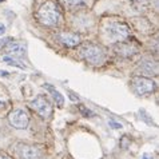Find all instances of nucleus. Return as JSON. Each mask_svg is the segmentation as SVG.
<instances>
[{"mask_svg":"<svg viewBox=\"0 0 159 159\" xmlns=\"http://www.w3.org/2000/svg\"><path fill=\"white\" fill-rule=\"evenodd\" d=\"M4 52L14 56H23L27 52V47H25V44L19 42H8L4 46Z\"/></svg>","mask_w":159,"mask_h":159,"instance_id":"nucleus-8","label":"nucleus"},{"mask_svg":"<svg viewBox=\"0 0 159 159\" xmlns=\"http://www.w3.org/2000/svg\"><path fill=\"white\" fill-rule=\"evenodd\" d=\"M8 42H11V39L10 38H6V39H0V46L2 47H4L6 44L8 43Z\"/></svg>","mask_w":159,"mask_h":159,"instance_id":"nucleus-16","label":"nucleus"},{"mask_svg":"<svg viewBox=\"0 0 159 159\" xmlns=\"http://www.w3.org/2000/svg\"><path fill=\"white\" fill-rule=\"evenodd\" d=\"M104 34L108 40L116 43V42H122L126 38H129L131 31L129 25L122 23V21H111V23L107 24V27L104 30Z\"/></svg>","mask_w":159,"mask_h":159,"instance_id":"nucleus-2","label":"nucleus"},{"mask_svg":"<svg viewBox=\"0 0 159 159\" xmlns=\"http://www.w3.org/2000/svg\"><path fill=\"white\" fill-rule=\"evenodd\" d=\"M0 159H12L10 155H7V154H2L0 152Z\"/></svg>","mask_w":159,"mask_h":159,"instance_id":"nucleus-19","label":"nucleus"},{"mask_svg":"<svg viewBox=\"0 0 159 159\" xmlns=\"http://www.w3.org/2000/svg\"><path fill=\"white\" fill-rule=\"evenodd\" d=\"M31 107L36 111L42 118H50L52 114V106L46 96L38 95L32 102H31Z\"/></svg>","mask_w":159,"mask_h":159,"instance_id":"nucleus-6","label":"nucleus"},{"mask_svg":"<svg viewBox=\"0 0 159 159\" xmlns=\"http://www.w3.org/2000/svg\"><path fill=\"white\" fill-rule=\"evenodd\" d=\"M108 125L112 127V129H115V130H119V129H122V125L120 123H118V122H114V120H108Z\"/></svg>","mask_w":159,"mask_h":159,"instance_id":"nucleus-15","label":"nucleus"},{"mask_svg":"<svg viewBox=\"0 0 159 159\" xmlns=\"http://www.w3.org/2000/svg\"><path fill=\"white\" fill-rule=\"evenodd\" d=\"M80 54L87 63H90L92 66H102L106 60V54L103 48L98 46V44H86L82 48Z\"/></svg>","mask_w":159,"mask_h":159,"instance_id":"nucleus-3","label":"nucleus"},{"mask_svg":"<svg viewBox=\"0 0 159 159\" xmlns=\"http://www.w3.org/2000/svg\"><path fill=\"white\" fill-rule=\"evenodd\" d=\"M3 61H4V63H7V64H10V66H15V67H19L21 70H25V66L21 63L20 60H17L16 58H12V56H4Z\"/></svg>","mask_w":159,"mask_h":159,"instance_id":"nucleus-13","label":"nucleus"},{"mask_svg":"<svg viewBox=\"0 0 159 159\" xmlns=\"http://www.w3.org/2000/svg\"><path fill=\"white\" fill-rule=\"evenodd\" d=\"M36 19L47 27H58L61 19L59 7L54 2H46L38 10Z\"/></svg>","mask_w":159,"mask_h":159,"instance_id":"nucleus-1","label":"nucleus"},{"mask_svg":"<svg viewBox=\"0 0 159 159\" xmlns=\"http://www.w3.org/2000/svg\"><path fill=\"white\" fill-rule=\"evenodd\" d=\"M2 2H4V0H0V3H2Z\"/></svg>","mask_w":159,"mask_h":159,"instance_id":"nucleus-22","label":"nucleus"},{"mask_svg":"<svg viewBox=\"0 0 159 159\" xmlns=\"http://www.w3.org/2000/svg\"><path fill=\"white\" fill-rule=\"evenodd\" d=\"M142 159H154V158H152L151 154H147V152H146V154H143V155H142Z\"/></svg>","mask_w":159,"mask_h":159,"instance_id":"nucleus-18","label":"nucleus"},{"mask_svg":"<svg viewBox=\"0 0 159 159\" xmlns=\"http://www.w3.org/2000/svg\"><path fill=\"white\" fill-rule=\"evenodd\" d=\"M43 87H44V90L48 91L51 94L52 99L56 102V106H59V107H63V106H64V96L61 95V92L59 90H56V88L52 86V84H48V83H46Z\"/></svg>","mask_w":159,"mask_h":159,"instance_id":"nucleus-10","label":"nucleus"},{"mask_svg":"<svg viewBox=\"0 0 159 159\" xmlns=\"http://www.w3.org/2000/svg\"><path fill=\"white\" fill-rule=\"evenodd\" d=\"M0 75H4V76H7L8 72H6V71H0Z\"/></svg>","mask_w":159,"mask_h":159,"instance_id":"nucleus-21","label":"nucleus"},{"mask_svg":"<svg viewBox=\"0 0 159 159\" xmlns=\"http://www.w3.org/2000/svg\"><path fill=\"white\" fill-rule=\"evenodd\" d=\"M17 154L21 159H43L42 150L34 144H19Z\"/></svg>","mask_w":159,"mask_h":159,"instance_id":"nucleus-7","label":"nucleus"},{"mask_svg":"<svg viewBox=\"0 0 159 159\" xmlns=\"http://www.w3.org/2000/svg\"><path fill=\"white\" fill-rule=\"evenodd\" d=\"M70 8H83L88 6V0H63Z\"/></svg>","mask_w":159,"mask_h":159,"instance_id":"nucleus-12","label":"nucleus"},{"mask_svg":"<svg viewBox=\"0 0 159 159\" xmlns=\"http://www.w3.org/2000/svg\"><path fill=\"white\" fill-rule=\"evenodd\" d=\"M8 120H10L11 126L15 127L17 130H25L28 127L30 123V118L28 114L21 108H16L8 114Z\"/></svg>","mask_w":159,"mask_h":159,"instance_id":"nucleus-5","label":"nucleus"},{"mask_svg":"<svg viewBox=\"0 0 159 159\" xmlns=\"http://www.w3.org/2000/svg\"><path fill=\"white\" fill-rule=\"evenodd\" d=\"M116 52L119 55H123V56H132L136 52V50L131 44H126V43H120L116 46Z\"/></svg>","mask_w":159,"mask_h":159,"instance_id":"nucleus-11","label":"nucleus"},{"mask_svg":"<svg viewBox=\"0 0 159 159\" xmlns=\"http://www.w3.org/2000/svg\"><path fill=\"white\" fill-rule=\"evenodd\" d=\"M79 110H80V112H82L84 116H87V118H88V116H94V112L90 111V110H88V108H86L83 104L79 106Z\"/></svg>","mask_w":159,"mask_h":159,"instance_id":"nucleus-14","label":"nucleus"},{"mask_svg":"<svg viewBox=\"0 0 159 159\" xmlns=\"http://www.w3.org/2000/svg\"><path fill=\"white\" fill-rule=\"evenodd\" d=\"M58 39H59V42H61L67 47L78 46L79 42H80V38L76 34H72V32H60L58 35Z\"/></svg>","mask_w":159,"mask_h":159,"instance_id":"nucleus-9","label":"nucleus"},{"mask_svg":"<svg viewBox=\"0 0 159 159\" xmlns=\"http://www.w3.org/2000/svg\"><path fill=\"white\" fill-rule=\"evenodd\" d=\"M4 32H6V27L3 24H0V35H3Z\"/></svg>","mask_w":159,"mask_h":159,"instance_id":"nucleus-20","label":"nucleus"},{"mask_svg":"<svg viewBox=\"0 0 159 159\" xmlns=\"http://www.w3.org/2000/svg\"><path fill=\"white\" fill-rule=\"evenodd\" d=\"M131 84L134 91L138 95H148L152 94L157 88V83L152 79L144 78V76H134L131 79Z\"/></svg>","mask_w":159,"mask_h":159,"instance_id":"nucleus-4","label":"nucleus"},{"mask_svg":"<svg viewBox=\"0 0 159 159\" xmlns=\"http://www.w3.org/2000/svg\"><path fill=\"white\" fill-rule=\"evenodd\" d=\"M4 107H6V102H4V96H3V98L0 96V110L4 108Z\"/></svg>","mask_w":159,"mask_h":159,"instance_id":"nucleus-17","label":"nucleus"}]
</instances>
